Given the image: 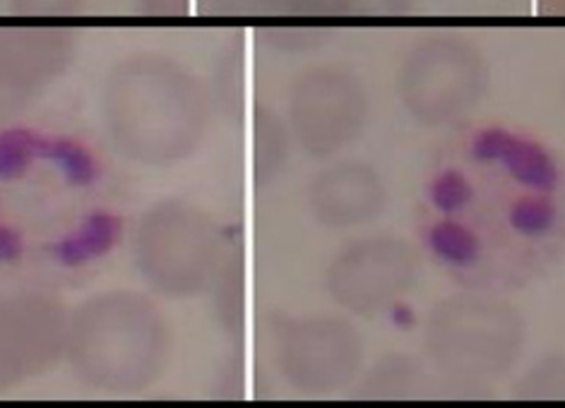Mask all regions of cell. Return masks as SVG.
<instances>
[{"instance_id": "cell-1", "label": "cell", "mask_w": 565, "mask_h": 408, "mask_svg": "<svg viewBox=\"0 0 565 408\" xmlns=\"http://www.w3.org/2000/svg\"><path fill=\"white\" fill-rule=\"evenodd\" d=\"M416 238L462 289H524L565 253L563 159L520 126L465 122L424 173Z\"/></svg>"}, {"instance_id": "cell-2", "label": "cell", "mask_w": 565, "mask_h": 408, "mask_svg": "<svg viewBox=\"0 0 565 408\" xmlns=\"http://www.w3.org/2000/svg\"><path fill=\"white\" fill-rule=\"evenodd\" d=\"M118 236L109 175L85 144L0 132V265H87Z\"/></svg>"}, {"instance_id": "cell-3", "label": "cell", "mask_w": 565, "mask_h": 408, "mask_svg": "<svg viewBox=\"0 0 565 408\" xmlns=\"http://www.w3.org/2000/svg\"><path fill=\"white\" fill-rule=\"evenodd\" d=\"M104 126L126 159L173 167L203 144L210 128V92L191 67L164 53H136L104 82Z\"/></svg>"}, {"instance_id": "cell-4", "label": "cell", "mask_w": 565, "mask_h": 408, "mask_svg": "<svg viewBox=\"0 0 565 408\" xmlns=\"http://www.w3.org/2000/svg\"><path fill=\"white\" fill-rule=\"evenodd\" d=\"M169 342L164 312L152 298L106 291L68 312L63 358L92 389L138 394L152 387L164 371Z\"/></svg>"}, {"instance_id": "cell-5", "label": "cell", "mask_w": 565, "mask_h": 408, "mask_svg": "<svg viewBox=\"0 0 565 408\" xmlns=\"http://www.w3.org/2000/svg\"><path fill=\"white\" fill-rule=\"evenodd\" d=\"M424 346L436 371L452 383L491 385L515 371L524 322L503 293L465 289L428 312Z\"/></svg>"}, {"instance_id": "cell-6", "label": "cell", "mask_w": 565, "mask_h": 408, "mask_svg": "<svg viewBox=\"0 0 565 408\" xmlns=\"http://www.w3.org/2000/svg\"><path fill=\"white\" fill-rule=\"evenodd\" d=\"M489 61L472 39L430 32L414 41L397 67L402 108L422 126L457 128L472 118L489 89Z\"/></svg>"}, {"instance_id": "cell-7", "label": "cell", "mask_w": 565, "mask_h": 408, "mask_svg": "<svg viewBox=\"0 0 565 408\" xmlns=\"http://www.w3.org/2000/svg\"><path fill=\"white\" fill-rule=\"evenodd\" d=\"M132 255L145 283L167 298L207 291L226 257L217 222L181 200H161L140 216Z\"/></svg>"}, {"instance_id": "cell-8", "label": "cell", "mask_w": 565, "mask_h": 408, "mask_svg": "<svg viewBox=\"0 0 565 408\" xmlns=\"http://www.w3.org/2000/svg\"><path fill=\"white\" fill-rule=\"evenodd\" d=\"M369 122L363 79L338 63L311 65L291 79L285 126L308 157L334 159L352 147Z\"/></svg>"}, {"instance_id": "cell-9", "label": "cell", "mask_w": 565, "mask_h": 408, "mask_svg": "<svg viewBox=\"0 0 565 408\" xmlns=\"http://www.w3.org/2000/svg\"><path fill=\"white\" fill-rule=\"evenodd\" d=\"M363 339L338 315L281 320L275 332V363L285 383L303 394H332L363 371Z\"/></svg>"}, {"instance_id": "cell-10", "label": "cell", "mask_w": 565, "mask_h": 408, "mask_svg": "<svg viewBox=\"0 0 565 408\" xmlns=\"http://www.w3.org/2000/svg\"><path fill=\"white\" fill-rule=\"evenodd\" d=\"M419 253L395 236H369L347 243L332 257L326 289L340 310L375 318L399 303L419 279Z\"/></svg>"}, {"instance_id": "cell-11", "label": "cell", "mask_w": 565, "mask_h": 408, "mask_svg": "<svg viewBox=\"0 0 565 408\" xmlns=\"http://www.w3.org/2000/svg\"><path fill=\"white\" fill-rule=\"evenodd\" d=\"M75 46V34L61 26H0V122L42 97L68 71Z\"/></svg>"}, {"instance_id": "cell-12", "label": "cell", "mask_w": 565, "mask_h": 408, "mask_svg": "<svg viewBox=\"0 0 565 408\" xmlns=\"http://www.w3.org/2000/svg\"><path fill=\"white\" fill-rule=\"evenodd\" d=\"M68 312L42 293H0V391L63 358Z\"/></svg>"}, {"instance_id": "cell-13", "label": "cell", "mask_w": 565, "mask_h": 408, "mask_svg": "<svg viewBox=\"0 0 565 408\" xmlns=\"http://www.w3.org/2000/svg\"><path fill=\"white\" fill-rule=\"evenodd\" d=\"M308 207L326 228H361L385 212L387 187L369 163L332 159L308 185Z\"/></svg>"}, {"instance_id": "cell-14", "label": "cell", "mask_w": 565, "mask_h": 408, "mask_svg": "<svg viewBox=\"0 0 565 408\" xmlns=\"http://www.w3.org/2000/svg\"><path fill=\"white\" fill-rule=\"evenodd\" d=\"M246 15L273 18H328L332 15V0H244Z\"/></svg>"}, {"instance_id": "cell-15", "label": "cell", "mask_w": 565, "mask_h": 408, "mask_svg": "<svg viewBox=\"0 0 565 408\" xmlns=\"http://www.w3.org/2000/svg\"><path fill=\"white\" fill-rule=\"evenodd\" d=\"M8 6L18 18L61 20L77 15L85 0H8Z\"/></svg>"}, {"instance_id": "cell-16", "label": "cell", "mask_w": 565, "mask_h": 408, "mask_svg": "<svg viewBox=\"0 0 565 408\" xmlns=\"http://www.w3.org/2000/svg\"><path fill=\"white\" fill-rule=\"evenodd\" d=\"M414 0H332V15L352 18H390L402 15Z\"/></svg>"}, {"instance_id": "cell-17", "label": "cell", "mask_w": 565, "mask_h": 408, "mask_svg": "<svg viewBox=\"0 0 565 408\" xmlns=\"http://www.w3.org/2000/svg\"><path fill=\"white\" fill-rule=\"evenodd\" d=\"M522 391H527L530 397H556L558 391H565V367L558 361H548L542 371L524 377Z\"/></svg>"}, {"instance_id": "cell-18", "label": "cell", "mask_w": 565, "mask_h": 408, "mask_svg": "<svg viewBox=\"0 0 565 408\" xmlns=\"http://www.w3.org/2000/svg\"><path fill=\"white\" fill-rule=\"evenodd\" d=\"M191 6L193 0H138V8L150 18H181Z\"/></svg>"}, {"instance_id": "cell-19", "label": "cell", "mask_w": 565, "mask_h": 408, "mask_svg": "<svg viewBox=\"0 0 565 408\" xmlns=\"http://www.w3.org/2000/svg\"><path fill=\"white\" fill-rule=\"evenodd\" d=\"M544 8L554 15H565V0H544Z\"/></svg>"}]
</instances>
